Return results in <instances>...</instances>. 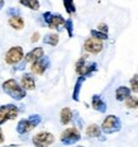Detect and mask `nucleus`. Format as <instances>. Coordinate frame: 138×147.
I'll return each mask as SVG.
<instances>
[{"label": "nucleus", "mask_w": 138, "mask_h": 147, "mask_svg": "<svg viewBox=\"0 0 138 147\" xmlns=\"http://www.w3.org/2000/svg\"><path fill=\"white\" fill-rule=\"evenodd\" d=\"M3 91L5 94H8L10 98H13L14 100H22L27 96V91L18 84V81L15 79H9V80L3 82Z\"/></svg>", "instance_id": "obj_1"}, {"label": "nucleus", "mask_w": 138, "mask_h": 147, "mask_svg": "<svg viewBox=\"0 0 138 147\" xmlns=\"http://www.w3.org/2000/svg\"><path fill=\"white\" fill-rule=\"evenodd\" d=\"M42 121V117L39 114H32L29 115L28 118H24V119H20L17 124V133L23 136V134H27L29 133L32 129L41 123Z\"/></svg>", "instance_id": "obj_2"}, {"label": "nucleus", "mask_w": 138, "mask_h": 147, "mask_svg": "<svg viewBox=\"0 0 138 147\" xmlns=\"http://www.w3.org/2000/svg\"><path fill=\"white\" fill-rule=\"evenodd\" d=\"M100 129H102V132H104L105 134L116 133L122 129V122L116 115L110 114L103 121L102 125H100Z\"/></svg>", "instance_id": "obj_3"}, {"label": "nucleus", "mask_w": 138, "mask_h": 147, "mask_svg": "<svg viewBox=\"0 0 138 147\" xmlns=\"http://www.w3.org/2000/svg\"><path fill=\"white\" fill-rule=\"evenodd\" d=\"M42 17H43L44 23L51 29H56L57 32H61L65 27L66 19L61 14H52L51 11H46V13L42 14Z\"/></svg>", "instance_id": "obj_4"}, {"label": "nucleus", "mask_w": 138, "mask_h": 147, "mask_svg": "<svg viewBox=\"0 0 138 147\" xmlns=\"http://www.w3.org/2000/svg\"><path fill=\"white\" fill-rule=\"evenodd\" d=\"M75 66H76L75 67L76 74H79L80 76H84V78H88V76L93 75L98 70V63L96 62H88L86 56L81 57V59L76 62Z\"/></svg>", "instance_id": "obj_5"}, {"label": "nucleus", "mask_w": 138, "mask_h": 147, "mask_svg": "<svg viewBox=\"0 0 138 147\" xmlns=\"http://www.w3.org/2000/svg\"><path fill=\"white\" fill-rule=\"evenodd\" d=\"M61 142L62 145L65 146H70V145H73V143L79 142L81 140V133L79 131V128L76 127H70V128H66L62 133H61Z\"/></svg>", "instance_id": "obj_6"}, {"label": "nucleus", "mask_w": 138, "mask_h": 147, "mask_svg": "<svg viewBox=\"0 0 138 147\" xmlns=\"http://www.w3.org/2000/svg\"><path fill=\"white\" fill-rule=\"evenodd\" d=\"M19 113V108L15 104H5L0 107V125L4 124L5 122L15 119Z\"/></svg>", "instance_id": "obj_7"}, {"label": "nucleus", "mask_w": 138, "mask_h": 147, "mask_svg": "<svg viewBox=\"0 0 138 147\" xmlns=\"http://www.w3.org/2000/svg\"><path fill=\"white\" fill-rule=\"evenodd\" d=\"M24 59V51L20 46H14V47L9 48L8 52L5 53V62L8 65H18L22 62Z\"/></svg>", "instance_id": "obj_8"}, {"label": "nucleus", "mask_w": 138, "mask_h": 147, "mask_svg": "<svg viewBox=\"0 0 138 147\" xmlns=\"http://www.w3.org/2000/svg\"><path fill=\"white\" fill-rule=\"evenodd\" d=\"M32 142L36 147H50L55 142V136L50 132H39L33 136Z\"/></svg>", "instance_id": "obj_9"}, {"label": "nucleus", "mask_w": 138, "mask_h": 147, "mask_svg": "<svg viewBox=\"0 0 138 147\" xmlns=\"http://www.w3.org/2000/svg\"><path fill=\"white\" fill-rule=\"evenodd\" d=\"M51 66V60L47 56H42L41 59H38L34 62H32L30 66V71L34 75H43L47 71V69Z\"/></svg>", "instance_id": "obj_10"}, {"label": "nucleus", "mask_w": 138, "mask_h": 147, "mask_svg": "<svg viewBox=\"0 0 138 147\" xmlns=\"http://www.w3.org/2000/svg\"><path fill=\"white\" fill-rule=\"evenodd\" d=\"M84 48H85V51L86 52H89V53L98 55V53H100V52L103 51L104 45H103V41H99V39L90 37V38H88L86 41H85Z\"/></svg>", "instance_id": "obj_11"}, {"label": "nucleus", "mask_w": 138, "mask_h": 147, "mask_svg": "<svg viewBox=\"0 0 138 147\" xmlns=\"http://www.w3.org/2000/svg\"><path fill=\"white\" fill-rule=\"evenodd\" d=\"M42 56H44V50L42 47H36V48H33L32 51H29L27 55H24V59L23 61L26 63H32V62H34V61H37L38 59H41Z\"/></svg>", "instance_id": "obj_12"}, {"label": "nucleus", "mask_w": 138, "mask_h": 147, "mask_svg": "<svg viewBox=\"0 0 138 147\" xmlns=\"http://www.w3.org/2000/svg\"><path fill=\"white\" fill-rule=\"evenodd\" d=\"M20 86L26 91L34 90L36 89V79L32 74H23L22 79H20Z\"/></svg>", "instance_id": "obj_13"}, {"label": "nucleus", "mask_w": 138, "mask_h": 147, "mask_svg": "<svg viewBox=\"0 0 138 147\" xmlns=\"http://www.w3.org/2000/svg\"><path fill=\"white\" fill-rule=\"evenodd\" d=\"M91 107H93V109H95L99 113H105L106 109H108L106 103L104 102L103 98L100 95H98V94H95V95L91 96Z\"/></svg>", "instance_id": "obj_14"}, {"label": "nucleus", "mask_w": 138, "mask_h": 147, "mask_svg": "<svg viewBox=\"0 0 138 147\" xmlns=\"http://www.w3.org/2000/svg\"><path fill=\"white\" fill-rule=\"evenodd\" d=\"M86 137L88 138H98V137H100V134H102V129H100V125L98 124H90L86 127Z\"/></svg>", "instance_id": "obj_15"}, {"label": "nucleus", "mask_w": 138, "mask_h": 147, "mask_svg": "<svg viewBox=\"0 0 138 147\" xmlns=\"http://www.w3.org/2000/svg\"><path fill=\"white\" fill-rule=\"evenodd\" d=\"M128 96H131V89L128 86H119L115 90V99L118 102H124Z\"/></svg>", "instance_id": "obj_16"}, {"label": "nucleus", "mask_w": 138, "mask_h": 147, "mask_svg": "<svg viewBox=\"0 0 138 147\" xmlns=\"http://www.w3.org/2000/svg\"><path fill=\"white\" fill-rule=\"evenodd\" d=\"M86 80V78H84V76H79L77 80L75 82V88H73V91H72V99L75 100V102H79L80 100V90H81V86L82 84H84V81Z\"/></svg>", "instance_id": "obj_17"}, {"label": "nucleus", "mask_w": 138, "mask_h": 147, "mask_svg": "<svg viewBox=\"0 0 138 147\" xmlns=\"http://www.w3.org/2000/svg\"><path fill=\"white\" fill-rule=\"evenodd\" d=\"M72 115H73V112L71 109L70 108H63L62 110H61V113H60L61 123H62L63 125H67L70 122L72 121Z\"/></svg>", "instance_id": "obj_18"}, {"label": "nucleus", "mask_w": 138, "mask_h": 147, "mask_svg": "<svg viewBox=\"0 0 138 147\" xmlns=\"http://www.w3.org/2000/svg\"><path fill=\"white\" fill-rule=\"evenodd\" d=\"M8 22H9V26L15 30H20L24 28V20L20 15L19 17H10Z\"/></svg>", "instance_id": "obj_19"}, {"label": "nucleus", "mask_w": 138, "mask_h": 147, "mask_svg": "<svg viewBox=\"0 0 138 147\" xmlns=\"http://www.w3.org/2000/svg\"><path fill=\"white\" fill-rule=\"evenodd\" d=\"M43 43L44 45H48L51 47H55V46L58 45V41H60V37H58L57 33H48L43 37Z\"/></svg>", "instance_id": "obj_20"}, {"label": "nucleus", "mask_w": 138, "mask_h": 147, "mask_svg": "<svg viewBox=\"0 0 138 147\" xmlns=\"http://www.w3.org/2000/svg\"><path fill=\"white\" fill-rule=\"evenodd\" d=\"M19 4L30 9V10H38L39 7H41L39 0H19Z\"/></svg>", "instance_id": "obj_21"}, {"label": "nucleus", "mask_w": 138, "mask_h": 147, "mask_svg": "<svg viewBox=\"0 0 138 147\" xmlns=\"http://www.w3.org/2000/svg\"><path fill=\"white\" fill-rule=\"evenodd\" d=\"M63 1V7H65V10L67 11V14H75L76 13V5L73 3V0H62Z\"/></svg>", "instance_id": "obj_22"}, {"label": "nucleus", "mask_w": 138, "mask_h": 147, "mask_svg": "<svg viewBox=\"0 0 138 147\" xmlns=\"http://www.w3.org/2000/svg\"><path fill=\"white\" fill-rule=\"evenodd\" d=\"M90 34H91L93 38H96V39H99V41H106V39L109 38L108 33H103V32H100V30H98V29H91Z\"/></svg>", "instance_id": "obj_23"}, {"label": "nucleus", "mask_w": 138, "mask_h": 147, "mask_svg": "<svg viewBox=\"0 0 138 147\" xmlns=\"http://www.w3.org/2000/svg\"><path fill=\"white\" fill-rule=\"evenodd\" d=\"M125 107L129 109H137L138 108V98L128 96L127 99H125Z\"/></svg>", "instance_id": "obj_24"}, {"label": "nucleus", "mask_w": 138, "mask_h": 147, "mask_svg": "<svg viewBox=\"0 0 138 147\" xmlns=\"http://www.w3.org/2000/svg\"><path fill=\"white\" fill-rule=\"evenodd\" d=\"M63 29L67 30V34H69L70 38H72L73 37V22L71 18H69V19H66L65 22V27H63Z\"/></svg>", "instance_id": "obj_25"}, {"label": "nucleus", "mask_w": 138, "mask_h": 147, "mask_svg": "<svg viewBox=\"0 0 138 147\" xmlns=\"http://www.w3.org/2000/svg\"><path fill=\"white\" fill-rule=\"evenodd\" d=\"M129 85H131V91L133 93H138V75H133V78L129 80Z\"/></svg>", "instance_id": "obj_26"}, {"label": "nucleus", "mask_w": 138, "mask_h": 147, "mask_svg": "<svg viewBox=\"0 0 138 147\" xmlns=\"http://www.w3.org/2000/svg\"><path fill=\"white\" fill-rule=\"evenodd\" d=\"M72 121L75 122V127H77V128H82V127H84V121L80 118V115H79V112H73Z\"/></svg>", "instance_id": "obj_27"}, {"label": "nucleus", "mask_w": 138, "mask_h": 147, "mask_svg": "<svg viewBox=\"0 0 138 147\" xmlns=\"http://www.w3.org/2000/svg\"><path fill=\"white\" fill-rule=\"evenodd\" d=\"M7 15H9V18L10 17H19L20 15L19 8H9L7 10Z\"/></svg>", "instance_id": "obj_28"}, {"label": "nucleus", "mask_w": 138, "mask_h": 147, "mask_svg": "<svg viewBox=\"0 0 138 147\" xmlns=\"http://www.w3.org/2000/svg\"><path fill=\"white\" fill-rule=\"evenodd\" d=\"M98 30H100V32H103V33H108V26H106V24H104V23L99 24V29H98Z\"/></svg>", "instance_id": "obj_29"}, {"label": "nucleus", "mask_w": 138, "mask_h": 147, "mask_svg": "<svg viewBox=\"0 0 138 147\" xmlns=\"http://www.w3.org/2000/svg\"><path fill=\"white\" fill-rule=\"evenodd\" d=\"M38 39H39V33H38V32L33 33V36H32V39H30V41H32V43H36V42L38 41Z\"/></svg>", "instance_id": "obj_30"}, {"label": "nucleus", "mask_w": 138, "mask_h": 147, "mask_svg": "<svg viewBox=\"0 0 138 147\" xmlns=\"http://www.w3.org/2000/svg\"><path fill=\"white\" fill-rule=\"evenodd\" d=\"M3 142H4V134H3V131L0 128V143H3Z\"/></svg>", "instance_id": "obj_31"}, {"label": "nucleus", "mask_w": 138, "mask_h": 147, "mask_svg": "<svg viewBox=\"0 0 138 147\" xmlns=\"http://www.w3.org/2000/svg\"><path fill=\"white\" fill-rule=\"evenodd\" d=\"M4 4H5V1H4V0H0V9H1L3 7H4Z\"/></svg>", "instance_id": "obj_32"}, {"label": "nucleus", "mask_w": 138, "mask_h": 147, "mask_svg": "<svg viewBox=\"0 0 138 147\" xmlns=\"http://www.w3.org/2000/svg\"><path fill=\"white\" fill-rule=\"evenodd\" d=\"M77 147H84V146H77Z\"/></svg>", "instance_id": "obj_33"}]
</instances>
